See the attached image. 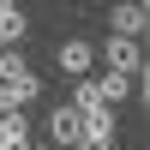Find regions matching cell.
<instances>
[{"label":"cell","instance_id":"6da1fadb","mask_svg":"<svg viewBox=\"0 0 150 150\" xmlns=\"http://www.w3.org/2000/svg\"><path fill=\"white\" fill-rule=\"evenodd\" d=\"M36 90H42V78H36V72L18 60V66L0 78V114H24V108L36 102Z\"/></svg>","mask_w":150,"mask_h":150},{"label":"cell","instance_id":"7a4b0ae2","mask_svg":"<svg viewBox=\"0 0 150 150\" xmlns=\"http://www.w3.org/2000/svg\"><path fill=\"white\" fill-rule=\"evenodd\" d=\"M96 54H102V66H108V72H126V78H144V48L132 42V36H108V42L96 48Z\"/></svg>","mask_w":150,"mask_h":150},{"label":"cell","instance_id":"3957f363","mask_svg":"<svg viewBox=\"0 0 150 150\" xmlns=\"http://www.w3.org/2000/svg\"><path fill=\"white\" fill-rule=\"evenodd\" d=\"M78 144L84 150H114V108H84L78 114Z\"/></svg>","mask_w":150,"mask_h":150},{"label":"cell","instance_id":"277c9868","mask_svg":"<svg viewBox=\"0 0 150 150\" xmlns=\"http://www.w3.org/2000/svg\"><path fill=\"white\" fill-rule=\"evenodd\" d=\"M42 132H48V144H54V150H78V108H72V102H60V108H48V120H42Z\"/></svg>","mask_w":150,"mask_h":150},{"label":"cell","instance_id":"5b68a950","mask_svg":"<svg viewBox=\"0 0 150 150\" xmlns=\"http://www.w3.org/2000/svg\"><path fill=\"white\" fill-rule=\"evenodd\" d=\"M54 66L66 72V78H84V72L96 66V48H90V42H78V36H66V42L54 48Z\"/></svg>","mask_w":150,"mask_h":150},{"label":"cell","instance_id":"8992f818","mask_svg":"<svg viewBox=\"0 0 150 150\" xmlns=\"http://www.w3.org/2000/svg\"><path fill=\"white\" fill-rule=\"evenodd\" d=\"M144 0H120L114 12H108V36H132V42H144Z\"/></svg>","mask_w":150,"mask_h":150},{"label":"cell","instance_id":"52a82bcc","mask_svg":"<svg viewBox=\"0 0 150 150\" xmlns=\"http://www.w3.org/2000/svg\"><path fill=\"white\" fill-rule=\"evenodd\" d=\"M30 120L24 114H0V150H30Z\"/></svg>","mask_w":150,"mask_h":150},{"label":"cell","instance_id":"ba28073f","mask_svg":"<svg viewBox=\"0 0 150 150\" xmlns=\"http://www.w3.org/2000/svg\"><path fill=\"white\" fill-rule=\"evenodd\" d=\"M132 84H138V78H126V72H102V78H96V96L114 108V102H126V96H132Z\"/></svg>","mask_w":150,"mask_h":150},{"label":"cell","instance_id":"9c48e42d","mask_svg":"<svg viewBox=\"0 0 150 150\" xmlns=\"http://www.w3.org/2000/svg\"><path fill=\"white\" fill-rule=\"evenodd\" d=\"M24 36H30V18H24L18 6H6V12H0V48H18Z\"/></svg>","mask_w":150,"mask_h":150},{"label":"cell","instance_id":"30bf717a","mask_svg":"<svg viewBox=\"0 0 150 150\" xmlns=\"http://www.w3.org/2000/svg\"><path fill=\"white\" fill-rule=\"evenodd\" d=\"M30 150H54V144H36V138H30Z\"/></svg>","mask_w":150,"mask_h":150},{"label":"cell","instance_id":"8fae6325","mask_svg":"<svg viewBox=\"0 0 150 150\" xmlns=\"http://www.w3.org/2000/svg\"><path fill=\"white\" fill-rule=\"evenodd\" d=\"M6 6H18V0H0V12H6Z\"/></svg>","mask_w":150,"mask_h":150},{"label":"cell","instance_id":"7c38bea8","mask_svg":"<svg viewBox=\"0 0 150 150\" xmlns=\"http://www.w3.org/2000/svg\"><path fill=\"white\" fill-rule=\"evenodd\" d=\"M0 78H6V60H0Z\"/></svg>","mask_w":150,"mask_h":150},{"label":"cell","instance_id":"4fadbf2b","mask_svg":"<svg viewBox=\"0 0 150 150\" xmlns=\"http://www.w3.org/2000/svg\"><path fill=\"white\" fill-rule=\"evenodd\" d=\"M78 150H84V144H78Z\"/></svg>","mask_w":150,"mask_h":150}]
</instances>
